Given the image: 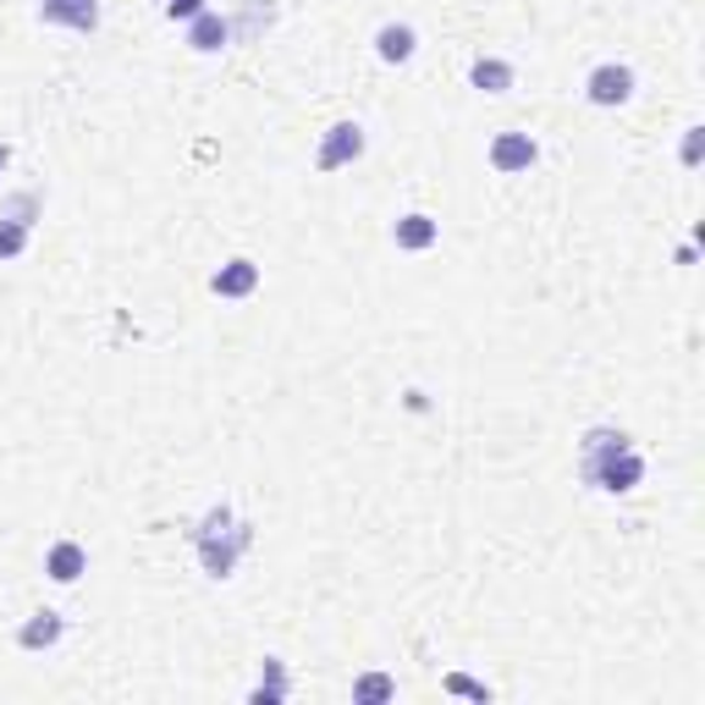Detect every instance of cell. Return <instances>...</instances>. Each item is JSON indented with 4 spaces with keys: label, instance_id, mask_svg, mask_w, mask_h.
I'll return each mask as SVG.
<instances>
[{
    "label": "cell",
    "instance_id": "cell-9",
    "mask_svg": "<svg viewBox=\"0 0 705 705\" xmlns=\"http://www.w3.org/2000/svg\"><path fill=\"white\" fill-rule=\"evenodd\" d=\"M226 39H232V23H226V17H215V12H199V17H193V28H188V45H193V50H204V56H210V50H221Z\"/></svg>",
    "mask_w": 705,
    "mask_h": 705
},
{
    "label": "cell",
    "instance_id": "cell-12",
    "mask_svg": "<svg viewBox=\"0 0 705 705\" xmlns=\"http://www.w3.org/2000/svg\"><path fill=\"white\" fill-rule=\"evenodd\" d=\"M391 237H397V248H413V254H419V248L436 243V221H431V215H402Z\"/></svg>",
    "mask_w": 705,
    "mask_h": 705
},
{
    "label": "cell",
    "instance_id": "cell-2",
    "mask_svg": "<svg viewBox=\"0 0 705 705\" xmlns=\"http://www.w3.org/2000/svg\"><path fill=\"white\" fill-rule=\"evenodd\" d=\"M199 562H204V574L210 579H226L232 568H237V556L248 551V540H254V529L248 524H237L232 518V507L221 502V507H210L204 513V524H199Z\"/></svg>",
    "mask_w": 705,
    "mask_h": 705
},
{
    "label": "cell",
    "instance_id": "cell-20",
    "mask_svg": "<svg viewBox=\"0 0 705 705\" xmlns=\"http://www.w3.org/2000/svg\"><path fill=\"white\" fill-rule=\"evenodd\" d=\"M12 166V144H0V172H7Z\"/></svg>",
    "mask_w": 705,
    "mask_h": 705
},
{
    "label": "cell",
    "instance_id": "cell-7",
    "mask_svg": "<svg viewBox=\"0 0 705 705\" xmlns=\"http://www.w3.org/2000/svg\"><path fill=\"white\" fill-rule=\"evenodd\" d=\"M89 568V556H83V545L78 540H56L50 545V556H45V574L56 579V585H78V574Z\"/></svg>",
    "mask_w": 705,
    "mask_h": 705
},
{
    "label": "cell",
    "instance_id": "cell-17",
    "mask_svg": "<svg viewBox=\"0 0 705 705\" xmlns=\"http://www.w3.org/2000/svg\"><path fill=\"white\" fill-rule=\"evenodd\" d=\"M281 694H287V672H281V661H265V678H259V689H254V700H265V705H275Z\"/></svg>",
    "mask_w": 705,
    "mask_h": 705
},
{
    "label": "cell",
    "instance_id": "cell-14",
    "mask_svg": "<svg viewBox=\"0 0 705 705\" xmlns=\"http://www.w3.org/2000/svg\"><path fill=\"white\" fill-rule=\"evenodd\" d=\"M270 17H275L270 0H243V23H237V34H243V39H259V34L270 28Z\"/></svg>",
    "mask_w": 705,
    "mask_h": 705
},
{
    "label": "cell",
    "instance_id": "cell-13",
    "mask_svg": "<svg viewBox=\"0 0 705 705\" xmlns=\"http://www.w3.org/2000/svg\"><path fill=\"white\" fill-rule=\"evenodd\" d=\"M469 78H474V89H485V94H507V89H513V67L496 61V56H480Z\"/></svg>",
    "mask_w": 705,
    "mask_h": 705
},
{
    "label": "cell",
    "instance_id": "cell-4",
    "mask_svg": "<svg viewBox=\"0 0 705 705\" xmlns=\"http://www.w3.org/2000/svg\"><path fill=\"white\" fill-rule=\"evenodd\" d=\"M39 17L72 34H94L99 28V0H39Z\"/></svg>",
    "mask_w": 705,
    "mask_h": 705
},
{
    "label": "cell",
    "instance_id": "cell-16",
    "mask_svg": "<svg viewBox=\"0 0 705 705\" xmlns=\"http://www.w3.org/2000/svg\"><path fill=\"white\" fill-rule=\"evenodd\" d=\"M28 248V226L12 221V215H0V259H17Z\"/></svg>",
    "mask_w": 705,
    "mask_h": 705
},
{
    "label": "cell",
    "instance_id": "cell-8",
    "mask_svg": "<svg viewBox=\"0 0 705 705\" xmlns=\"http://www.w3.org/2000/svg\"><path fill=\"white\" fill-rule=\"evenodd\" d=\"M210 287L221 293V298H248L254 287H259V265H248V259H232V265H221L215 270V281Z\"/></svg>",
    "mask_w": 705,
    "mask_h": 705
},
{
    "label": "cell",
    "instance_id": "cell-5",
    "mask_svg": "<svg viewBox=\"0 0 705 705\" xmlns=\"http://www.w3.org/2000/svg\"><path fill=\"white\" fill-rule=\"evenodd\" d=\"M534 155H540V150H534L529 132H502L496 144H491V166H496V172H529Z\"/></svg>",
    "mask_w": 705,
    "mask_h": 705
},
{
    "label": "cell",
    "instance_id": "cell-19",
    "mask_svg": "<svg viewBox=\"0 0 705 705\" xmlns=\"http://www.w3.org/2000/svg\"><path fill=\"white\" fill-rule=\"evenodd\" d=\"M166 7V17H183V23H193L199 12H204V0H161Z\"/></svg>",
    "mask_w": 705,
    "mask_h": 705
},
{
    "label": "cell",
    "instance_id": "cell-15",
    "mask_svg": "<svg viewBox=\"0 0 705 705\" xmlns=\"http://www.w3.org/2000/svg\"><path fill=\"white\" fill-rule=\"evenodd\" d=\"M397 694V683L386 678V672H364L359 683H353V700H364V705H375V700H391Z\"/></svg>",
    "mask_w": 705,
    "mask_h": 705
},
{
    "label": "cell",
    "instance_id": "cell-10",
    "mask_svg": "<svg viewBox=\"0 0 705 705\" xmlns=\"http://www.w3.org/2000/svg\"><path fill=\"white\" fill-rule=\"evenodd\" d=\"M413 45H419V39H413V28H408V23H386V28L375 34V50H380V61H391V67H397V61H408V56H413Z\"/></svg>",
    "mask_w": 705,
    "mask_h": 705
},
{
    "label": "cell",
    "instance_id": "cell-18",
    "mask_svg": "<svg viewBox=\"0 0 705 705\" xmlns=\"http://www.w3.org/2000/svg\"><path fill=\"white\" fill-rule=\"evenodd\" d=\"M7 215H12V221H23V226H34V215H39V193H12V199H7Z\"/></svg>",
    "mask_w": 705,
    "mask_h": 705
},
{
    "label": "cell",
    "instance_id": "cell-6",
    "mask_svg": "<svg viewBox=\"0 0 705 705\" xmlns=\"http://www.w3.org/2000/svg\"><path fill=\"white\" fill-rule=\"evenodd\" d=\"M628 94H634V72H628V67H612V61H607V67L590 72V99H596V105H623Z\"/></svg>",
    "mask_w": 705,
    "mask_h": 705
},
{
    "label": "cell",
    "instance_id": "cell-1",
    "mask_svg": "<svg viewBox=\"0 0 705 705\" xmlns=\"http://www.w3.org/2000/svg\"><path fill=\"white\" fill-rule=\"evenodd\" d=\"M579 474H585V485H596V491H607V496H623V491L639 485L645 458L628 447L623 431H590V436L579 442Z\"/></svg>",
    "mask_w": 705,
    "mask_h": 705
},
{
    "label": "cell",
    "instance_id": "cell-11",
    "mask_svg": "<svg viewBox=\"0 0 705 705\" xmlns=\"http://www.w3.org/2000/svg\"><path fill=\"white\" fill-rule=\"evenodd\" d=\"M61 612H34V623H23V634H17V645L23 650H45V645H56L61 639Z\"/></svg>",
    "mask_w": 705,
    "mask_h": 705
},
{
    "label": "cell",
    "instance_id": "cell-3",
    "mask_svg": "<svg viewBox=\"0 0 705 705\" xmlns=\"http://www.w3.org/2000/svg\"><path fill=\"white\" fill-rule=\"evenodd\" d=\"M364 155V127L359 121H337L331 132H326V144H320V172H337V166H348V161H359Z\"/></svg>",
    "mask_w": 705,
    "mask_h": 705
}]
</instances>
